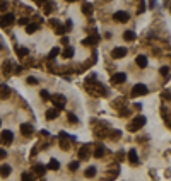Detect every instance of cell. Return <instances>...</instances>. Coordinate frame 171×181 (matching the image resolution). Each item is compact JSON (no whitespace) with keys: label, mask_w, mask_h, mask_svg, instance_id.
Returning a JSON list of instances; mask_svg holds the SVG:
<instances>
[{"label":"cell","mask_w":171,"mask_h":181,"mask_svg":"<svg viewBox=\"0 0 171 181\" xmlns=\"http://www.w3.org/2000/svg\"><path fill=\"white\" fill-rule=\"evenodd\" d=\"M67 118L70 120V121H72L74 125H75V123H77V121H79V120H77V116H75L74 113H68V115H67Z\"/></svg>","instance_id":"cell-34"},{"label":"cell","mask_w":171,"mask_h":181,"mask_svg":"<svg viewBox=\"0 0 171 181\" xmlns=\"http://www.w3.org/2000/svg\"><path fill=\"white\" fill-rule=\"evenodd\" d=\"M29 85H36L38 84V80H36V77H27V80H26Z\"/></svg>","instance_id":"cell-37"},{"label":"cell","mask_w":171,"mask_h":181,"mask_svg":"<svg viewBox=\"0 0 171 181\" xmlns=\"http://www.w3.org/2000/svg\"><path fill=\"white\" fill-rule=\"evenodd\" d=\"M10 173H12V167L9 166V164H2V166H0V176H2V178H7Z\"/></svg>","instance_id":"cell-14"},{"label":"cell","mask_w":171,"mask_h":181,"mask_svg":"<svg viewBox=\"0 0 171 181\" xmlns=\"http://www.w3.org/2000/svg\"><path fill=\"white\" fill-rule=\"evenodd\" d=\"M68 169H70V171H77V169H79V162H77V161H72V162L68 164Z\"/></svg>","instance_id":"cell-32"},{"label":"cell","mask_w":171,"mask_h":181,"mask_svg":"<svg viewBox=\"0 0 171 181\" xmlns=\"http://www.w3.org/2000/svg\"><path fill=\"white\" fill-rule=\"evenodd\" d=\"M127 80V75L123 74V72H118V74H113L111 75V82L113 84H123Z\"/></svg>","instance_id":"cell-9"},{"label":"cell","mask_w":171,"mask_h":181,"mask_svg":"<svg viewBox=\"0 0 171 181\" xmlns=\"http://www.w3.org/2000/svg\"><path fill=\"white\" fill-rule=\"evenodd\" d=\"M5 157H7V152L4 149H0V159H5Z\"/></svg>","instance_id":"cell-41"},{"label":"cell","mask_w":171,"mask_h":181,"mask_svg":"<svg viewBox=\"0 0 171 181\" xmlns=\"http://www.w3.org/2000/svg\"><path fill=\"white\" fill-rule=\"evenodd\" d=\"M98 41H99L98 34H92V36H87L86 39H82V45H86V46H92V45H98Z\"/></svg>","instance_id":"cell-10"},{"label":"cell","mask_w":171,"mask_h":181,"mask_svg":"<svg viewBox=\"0 0 171 181\" xmlns=\"http://www.w3.org/2000/svg\"><path fill=\"white\" fill-rule=\"evenodd\" d=\"M163 98H164V99H170V89L163 90Z\"/></svg>","instance_id":"cell-39"},{"label":"cell","mask_w":171,"mask_h":181,"mask_svg":"<svg viewBox=\"0 0 171 181\" xmlns=\"http://www.w3.org/2000/svg\"><path fill=\"white\" fill-rule=\"evenodd\" d=\"M45 173H46V166H41V164H34V174H38V176H43Z\"/></svg>","instance_id":"cell-19"},{"label":"cell","mask_w":171,"mask_h":181,"mask_svg":"<svg viewBox=\"0 0 171 181\" xmlns=\"http://www.w3.org/2000/svg\"><path fill=\"white\" fill-rule=\"evenodd\" d=\"M7 9V2H0V10H5Z\"/></svg>","instance_id":"cell-43"},{"label":"cell","mask_w":171,"mask_h":181,"mask_svg":"<svg viewBox=\"0 0 171 181\" xmlns=\"http://www.w3.org/2000/svg\"><path fill=\"white\" fill-rule=\"evenodd\" d=\"M144 9H145V7H144V4H142V0H140V7H139V14H140V12H144Z\"/></svg>","instance_id":"cell-45"},{"label":"cell","mask_w":171,"mask_h":181,"mask_svg":"<svg viewBox=\"0 0 171 181\" xmlns=\"http://www.w3.org/2000/svg\"><path fill=\"white\" fill-rule=\"evenodd\" d=\"M67 2H77V0H67Z\"/></svg>","instance_id":"cell-48"},{"label":"cell","mask_w":171,"mask_h":181,"mask_svg":"<svg viewBox=\"0 0 171 181\" xmlns=\"http://www.w3.org/2000/svg\"><path fill=\"white\" fill-rule=\"evenodd\" d=\"M154 5H156V0H150V2H149V7L152 9V7H154Z\"/></svg>","instance_id":"cell-47"},{"label":"cell","mask_w":171,"mask_h":181,"mask_svg":"<svg viewBox=\"0 0 171 181\" xmlns=\"http://www.w3.org/2000/svg\"><path fill=\"white\" fill-rule=\"evenodd\" d=\"M89 149H91V147L89 145H82L81 149H79V159H82V161H86L89 157Z\"/></svg>","instance_id":"cell-13"},{"label":"cell","mask_w":171,"mask_h":181,"mask_svg":"<svg viewBox=\"0 0 171 181\" xmlns=\"http://www.w3.org/2000/svg\"><path fill=\"white\" fill-rule=\"evenodd\" d=\"M0 125H2V121H0Z\"/></svg>","instance_id":"cell-49"},{"label":"cell","mask_w":171,"mask_h":181,"mask_svg":"<svg viewBox=\"0 0 171 181\" xmlns=\"http://www.w3.org/2000/svg\"><path fill=\"white\" fill-rule=\"evenodd\" d=\"M161 75H164V77H168V74H170V67H161Z\"/></svg>","instance_id":"cell-36"},{"label":"cell","mask_w":171,"mask_h":181,"mask_svg":"<svg viewBox=\"0 0 171 181\" xmlns=\"http://www.w3.org/2000/svg\"><path fill=\"white\" fill-rule=\"evenodd\" d=\"M147 85H145V84H135V85H134V87H132V96H145V94H147Z\"/></svg>","instance_id":"cell-3"},{"label":"cell","mask_w":171,"mask_h":181,"mask_svg":"<svg viewBox=\"0 0 171 181\" xmlns=\"http://www.w3.org/2000/svg\"><path fill=\"white\" fill-rule=\"evenodd\" d=\"M40 96L43 98V101H48V99H50V94H48V90H41Z\"/></svg>","instance_id":"cell-38"},{"label":"cell","mask_w":171,"mask_h":181,"mask_svg":"<svg viewBox=\"0 0 171 181\" xmlns=\"http://www.w3.org/2000/svg\"><path fill=\"white\" fill-rule=\"evenodd\" d=\"M14 74H15V75H17V74H21V72H22V67H14V70H12Z\"/></svg>","instance_id":"cell-40"},{"label":"cell","mask_w":171,"mask_h":181,"mask_svg":"<svg viewBox=\"0 0 171 181\" xmlns=\"http://www.w3.org/2000/svg\"><path fill=\"white\" fill-rule=\"evenodd\" d=\"M104 150H106V149H104V145H101V144H98V145L94 147V155L96 157H98V159H99V157H103V155H104Z\"/></svg>","instance_id":"cell-16"},{"label":"cell","mask_w":171,"mask_h":181,"mask_svg":"<svg viewBox=\"0 0 171 181\" xmlns=\"http://www.w3.org/2000/svg\"><path fill=\"white\" fill-rule=\"evenodd\" d=\"M19 24H21V26H26V24H27V19H26V17L19 19Z\"/></svg>","instance_id":"cell-42"},{"label":"cell","mask_w":171,"mask_h":181,"mask_svg":"<svg viewBox=\"0 0 171 181\" xmlns=\"http://www.w3.org/2000/svg\"><path fill=\"white\" fill-rule=\"evenodd\" d=\"M92 176H96V167L91 166L86 169V178H92Z\"/></svg>","instance_id":"cell-27"},{"label":"cell","mask_w":171,"mask_h":181,"mask_svg":"<svg viewBox=\"0 0 171 181\" xmlns=\"http://www.w3.org/2000/svg\"><path fill=\"white\" fill-rule=\"evenodd\" d=\"M62 56H63V58H72V56H74V48H72V46H67V48L63 50Z\"/></svg>","instance_id":"cell-24"},{"label":"cell","mask_w":171,"mask_h":181,"mask_svg":"<svg viewBox=\"0 0 171 181\" xmlns=\"http://www.w3.org/2000/svg\"><path fill=\"white\" fill-rule=\"evenodd\" d=\"M137 65H139V67H140V69H145V67H147V56L145 55H137Z\"/></svg>","instance_id":"cell-15"},{"label":"cell","mask_w":171,"mask_h":181,"mask_svg":"<svg viewBox=\"0 0 171 181\" xmlns=\"http://www.w3.org/2000/svg\"><path fill=\"white\" fill-rule=\"evenodd\" d=\"M60 167V164H58V161L57 159H51L50 162H48V166H46V169H51V171H57Z\"/></svg>","instance_id":"cell-25"},{"label":"cell","mask_w":171,"mask_h":181,"mask_svg":"<svg viewBox=\"0 0 171 181\" xmlns=\"http://www.w3.org/2000/svg\"><path fill=\"white\" fill-rule=\"evenodd\" d=\"M53 2H46V4H45V14H50V12H51V10H53Z\"/></svg>","instance_id":"cell-31"},{"label":"cell","mask_w":171,"mask_h":181,"mask_svg":"<svg viewBox=\"0 0 171 181\" xmlns=\"http://www.w3.org/2000/svg\"><path fill=\"white\" fill-rule=\"evenodd\" d=\"M58 109H57V108H53V109H48L46 111V120H55L57 118V116H58Z\"/></svg>","instance_id":"cell-22"},{"label":"cell","mask_w":171,"mask_h":181,"mask_svg":"<svg viewBox=\"0 0 171 181\" xmlns=\"http://www.w3.org/2000/svg\"><path fill=\"white\" fill-rule=\"evenodd\" d=\"M127 55V48H123V46H118V48H113V51H111V56L113 58H123V56Z\"/></svg>","instance_id":"cell-8"},{"label":"cell","mask_w":171,"mask_h":181,"mask_svg":"<svg viewBox=\"0 0 171 181\" xmlns=\"http://www.w3.org/2000/svg\"><path fill=\"white\" fill-rule=\"evenodd\" d=\"M10 94H12V90L9 89L5 84H0V99H7Z\"/></svg>","instance_id":"cell-12"},{"label":"cell","mask_w":171,"mask_h":181,"mask_svg":"<svg viewBox=\"0 0 171 181\" xmlns=\"http://www.w3.org/2000/svg\"><path fill=\"white\" fill-rule=\"evenodd\" d=\"M17 55H19L21 58H24L26 55H29V50L27 48H17Z\"/></svg>","instance_id":"cell-29"},{"label":"cell","mask_w":171,"mask_h":181,"mask_svg":"<svg viewBox=\"0 0 171 181\" xmlns=\"http://www.w3.org/2000/svg\"><path fill=\"white\" fill-rule=\"evenodd\" d=\"M113 19H115L116 22H127L130 19V15H128V12H125V10H118V12L113 14Z\"/></svg>","instance_id":"cell-7"},{"label":"cell","mask_w":171,"mask_h":181,"mask_svg":"<svg viewBox=\"0 0 171 181\" xmlns=\"http://www.w3.org/2000/svg\"><path fill=\"white\" fill-rule=\"evenodd\" d=\"M58 55H60V48H53L48 56H50V58H55V56H58Z\"/></svg>","instance_id":"cell-33"},{"label":"cell","mask_w":171,"mask_h":181,"mask_svg":"<svg viewBox=\"0 0 171 181\" xmlns=\"http://www.w3.org/2000/svg\"><path fill=\"white\" fill-rule=\"evenodd\" d=\"M123 39H127V41H135L137 34L134 31H125V33H123Z\"/></svg>","instance_id":"cell-18"},{"label":"cell","mask_w":171,"mask_h":181,"mask_svg":"<svg viewBox=\"0 0 171 181\" xmlns=\"http://www.w3.org/2000/svg\"><path fill=\"white\" fill-rule=\"evenodd\" d=\"M65 31H67V28H65V26H62V24H58V26L55 28V33H57V34H60V36H63Z\"/></svg>","instance_id":"cell-28"},{"label":"cell","mask_w":171,"mask_h":181,"mask_svg":"<svg viewBox=\"0 0 171 181\" xmlns=\"http://www.w3.org/2000/svg\"><path fill=\"white\" fill-rule=\"evenodd\" d=\"M38 28H40L38 24H27L26 33H27V34H33V33H36V31H38Z\"/></svg>","instance_id":"cell-26"},{"label":"cell","mask_w":171,"mask_h":181,"mask_svg":"<svg viewBox=\"0 0 171 181\" xmlns=\"http://www.w3.org/2000/svg\"><path fill=\"white\" fill-rule=\"evenodd\" d=\"M144 125H145V118H144V116H137V118L132 120V123H130L127 128H128L130 132H137V130H140Z\"/></svg>","instance_id":"cell-2"},{"label":"cell","mask_w":171,"mask_h":181,"mask_svg":"<svg viewBox=\"0 0 171 181\" xmlns=\"http://www.w3.org/2000/svg\"><path fill=\"white\" fill-rule=\"evenodd\" d=\"M34 132V128H33V125H31V123H22V125H21V133H22V135H31V133Z\"/></svg>","instance_id":"cell-11"},{"label":"cell","mask_w":171,"mask_h":181,"mask_svg":"<svg viewBox=\"0 0 171 181\" xmlns=\"http://www.w3.org/2000/svg\"><path fill=\"white\" fill-rule=\"evenodd\" d=\"M67 139H68V137H63V139H60V147L63 149V150H67L68 145H70V144L67 142Z\"/></svg>","instance_id":"cell-30"},{"label":"cell","mask_w":171,"mask_h":181,"mask_svg":"<svg viewBox=\"0 0 171 181\" xmlns=\"http://www.w3.org/2000/svg\"><path fill=\"white\" fill-rule=\"evenodd\" d=\"M14 22H15V15L10 14V12H7V14H4L0 17V26H10Z\"/></svg>","instance_id":"cell-6"},{"label":"cell","mask_w":171,"mask_h":181,"mask_svg":"<svg viewBox=\"0 0 171 181\" xmlns=\"http://www.w3.org/2000/svg\"><path fill=\"white\" fill-rule=\"evenodd\" d=\"M86 89L91 92V94H94V96H106V89L103 87L101 84H96V85H91V84L86 82Z\"/></svg>","instance_id":"cell-1"},{"label":"cell","mask_w":171,"mask_h":181,"mask_svg":"<svg viewBox=\"0 0 171 181\" xmlns=\"http://www.w3.org/2000/svg\"><path fill=\"white\" fill-rule=\"evenodd\" d=\"M128 161L132 164H139V155H137V150H130L128 152Z\"/></svg>","instance_id":"cell-21"},{"label":"cell","mask_w":171,"mask_h":181,"mask_svg":"<svg viewBox=\"0 0 171 181\" xmlns=\"http://www.w3.org/2000/svg\"><path fill=\"white\" fill-rule=\"evenodd\" d=\"M51 101H53L55 108L60 111V109H63V106H65V103H67V99H65V96H62V94H55L53 98H51Z\"/></svg>","instance_id":"cell-4"},{"label":"cell","mask_w":171,"mask_h":181,"mask_svg":"<svg viewBox=\"0 0 171 181\" xmlns=\"http://www.w3.org/2000/svg\"><path fill=\"white\" fill-rule=\"evenodd\" d=\"M92 10H94V7H92L91 4H87V2H86V4H82V12H84L86 15H91V14H92Z\"/></svg>","instance_id":"cell-20"},{"label":"cell","mask_w":171,"mask_h":181,"mask_svg":"<svg viewBox=\"0 0 171 181\" xmlns=\"http://www.w3.org/2000/svg\"><path fill=\"white\" fill-rule=\"evenodd\" d=\"M62 43H63V45H68V38L67 36H62Z\"/></svg>","instance_id":"cell-44"},{"label":"cell","mask_w":171,"mask_h":181,"mask_svg":"<svg viewBox=\"0 0 171 181\" xmlns=\"http://www.w3.org/2000/svg\"><path fill=\"white\" fill-rule=\"evenodd\" d=\"M120 135H122V132H120V130H115V132H111V139L118 140V139H120Z\"/></svg>","instance_id":"cell-35"},{"label":"cell","mask_w":171,"mask_h":181,"mask_svg":"<svg viewBox=\"0 0 171 181\" xmlns=\"http://www.w3.org/2000/svg\"><path fill=\"white\" fill-rule=\"evenodd\" d=\"M106 2H108V0H106Z\"/></svg>","instance_id":"cell-50"},{"label":"cell","mask_w":171,"mask_h":181,"mask_svg":"<svg viewBox=\"0 0 171 181\" xmlns=\"http://www.w3.org/2000/svg\"><path fill=\"white\" fill-rule=\"evenodd\" d=\"M12 62H10V60H5V62H4V74H5V75H10V74H12Z\"/></svg>","instance_id":"cell-17"},{"label":"cell","mask_w":171,"mask_h":181,"mask_svg":"<svg viewBox=\"0 0 171 181\" xmlns=\"http://www.w3.org/2000/svg\"><path fill=\"white\" fill-rule=\"evenodd\" d=\"M14 140V133L10 132V130H4L2 132V135H0V142L4 144V145H10Z\"/></svg>","instance_id":"cell-5"},{"label":"cell","mask_w":171,"mask_h":181,"mask_svg":"<svg viewBox=\"0 0 171 181\" xmlns=\"http://www.w3.org/2000/svg\"><path fill=\"white\" fill-rule=\"evenodd\" d=\"M48 0H36V4H38V5H43V4H46Z\"/></svg>","instance_id":"cell-46"},{"label":"cell","mask_w":171,"mask_h":181,"mask_svg":"<svg viewBox=\"0 0 171 181\" xmlns=\"http://www.w3.org/2000/svg\"><path fill=\"white\" fill-rule=\"evenodd\" d=\"M21 180L22 181H36V174L34 173H22Z\"/></svg>","instance_id":"cell-23"}]
</instances>
